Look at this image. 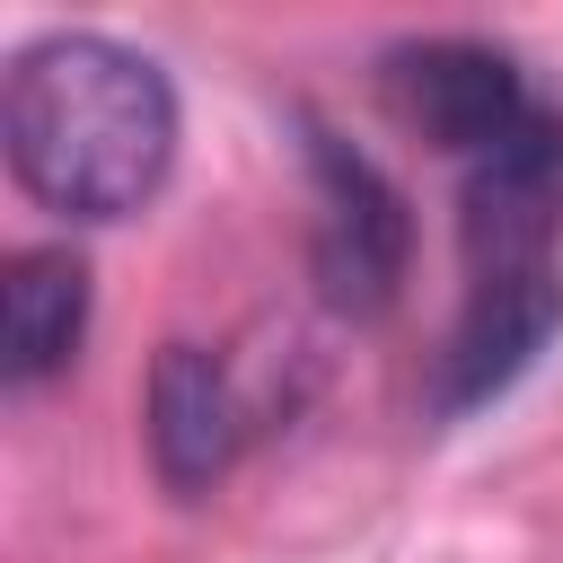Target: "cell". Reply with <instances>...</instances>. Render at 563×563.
Listing matches in <instances>:
<instances>
[{"label": "cell", "mask_w": 563, "mask_h": 563, "mask_svg": "<svg viewBox=\"0 0 563 563\" xmlns=\"http://www.w3.org/2000/svg\"><path fill=\"white\" fill-rule=\"evenodd\" d=\"M0 141L18 185L62 220H123L167 185L176 88L114 35H35L0 88Z\"/></svg>", "instance_id": "1"}, {"label": "cell", "mask_w": 563, "mask_h": 563, "mask_svg": "<svg viewBox=\"0 0 563 563\" xmlns=\"http://www.w3.org/2000/svg\"><path fill=\"white\" fill-rule=\"evenodd\" d=\"M554 238H563V114L537 106L510 141H493V150L466 158V176H457L466 282L554 273Z\"/></svg>", "instance_id": "2"}, {"label": "cell", "mask_w": 563, "mask_h": 563, "mask_svg": "<svg viewBox=\"0 0 563 563\" xmlns=\"http://www.w3.org/2000/svg\"><path fill=\"white\" fill-rule=\"evenodd\" d=\"M308 176H317V290L343 317H378L413 255L405 194L387 185V167L369 150H352L325 123H308Z\"/></svg>", "instance_id": "3"}, {"label": "cell", "mask_w": 563, "mask_h": 563, "mask_svg": "<svg viewBox=\"0 0 563 563\" xmlns=\"http://www.w3.org/2000/svg\"><path fill=\"white\" fill-rule=\"evenodd\" d=\"M378 79H387V106H396L422 141H440L457 167L484 158L493 141H510V132L537 114L519 62H510L501 44H475V35H422V44H396Z\"/></svg>", "instance_id": "4"}, {"label": "cell", "mask_w": 563, "mask_h": 563, "mask_svg": "<svg viewBox=\"0 0 563 563\" xmlns=\"http://www.w3.org/2000/svg\"><path fill=\"white\" fill-rule=\"evenodd\" d=\"M563 325V273H501V282H466L457 334L440 352V413H475L484 396H501L545 334Z\"/></svg>", "instance_id": "5"}, {"label": "cell", "mask_w": 563, "mask_h": 563, "mask_svg": "<svg viewBox=\"0 0 563 563\" xmlns=\"http://www.w3.org/2000/svg\"><path fill=\"white\" fill-rule=\"evenodd\" d=\"M246 440V405L202 343H167L150 361V457L167 493H211Z\"/></svg>", "instance_id": "6"}, {"label": "cell", "mask_w": 563, "mask_h": 563, "mask_svg": "<svg viewBox=\"0 0 563 563\" xmlns=\"http://www.w3.org/2000/svg\"><path fill=\"white\" fill-rule=\"evenodd\" d=\"M88 334V264L70 246H26L0 273V378L44 387L79 361Z\"/></svg>", "instance_id": "7"}]
</instances>
